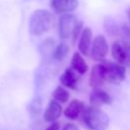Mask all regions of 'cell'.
<instances>
[{
    "label": "cell",
    "instance_id": "obj_1",
    "mask_svg": "<svg viewBox=\"0 0 130 130\" xmlns=\"http://www.w3.org/2000/svg\"><path fill=\"white\" fill-rule=\"evenodd\" d=\"M80 116L82 124L89 130H106L109 127V116L98 107L83 108Z\"/></svg>",
    "mask_w": 130,
    "mask_h": 130
},
{
    "label": "cell",
    "instance_id": "obj_2",
    "mask_svg": "<svg viewBox=\"0 0 130 130\" xmlns=\"http://www.w3.org/2000/svg\"><path fill=\"white\" fill-rule=\"evenodd\" d=\"M54 23V16L51 12L39 9L32 12L28 21L29 32L34 36H41L50 30Z\"/></svg>",
    "mask_w": 130,
    "mask_h": 130
},
{
    "label": "cell",
    "instance_id": "obj_3",
    "mask_svg": "<svg viewBox=\"0 0 130 130\" xmlns=\"http://www.w3.org/2000/svg\"><path fill=\"white\" fill-rule=\"evenodd\" d=\"M105 71H106V81H109L114 84L121 83L126 76L125 66L121 65L118 62H105Z\"/></svg>",
    "mask_w": 130,
    "mask_h": 130
},
{
    "label": "cell",
    "instance_id": "obj_4",
    "mask_svg": "<svg viewBox=\"0 0 130 130\" xmlns=\"http://www.w3.org/2000/svg\"><path fill=\"white\" fill-rule=\"evenodd\" d=\"M111 53L114 59L123 66L130 68V45L121 41L113 43Z\"/></svg>",
    "mask_w": 130,
    "mask_h": 130
},
{
    "label": "cell",
    "instance_id": "obj_5",
    "mask_svg": "<svg viewBox=\"0 0 130 130\" xmlns=\"http://www.w3.org/2000/svg\"><path fill=\"white\" fill-rule=\"evenodd\" d=\"M77 18L75 15L70 13H63L59 19V36L62 40H67L71 38L74 26L77 22Z\"/></svg>",
    "mask_w": 130,
    "mask_h": 130
},
{
    "label": "cell",
    "instance_id": "obj_6",
    "mask_svg": "<svg viewBox=\"0 0 130 130\" xmlns=\"http://www.w3.org/2000/svg\"><path fill=\"white\" fill-rule=\"evenodd\" d=\"M108 43L103 35H99L92 41L90 46V56L95 61L104 60L108 53Z\"/></svg>",
    "mask_w": 130,
    "mask_h": 130
},
{
    "label": "cell",
    "instance_id": "obj_7",
    "mask_svg": "<svg viewBox=\"0 0 130 130\" xmlns=\"http://www.w3.org/2000/svg\"><path fill=\"white\" fill-rule=\"evenodd\" d=\"M106 81V71L104 63L96 64L91 68L89 76V84L92 88L101 87Z\"/></svg>",
    "mask_w": 130,
    "mask_h": 130
},
{
    "label": "cell",
    "instance_id": "obj_8",
    "mask_svg": "<svg viewBox=\"0 0 130 130\" xmlns=\"http://www.w3.org/2000/svg\"><path fill=\"white\" fill-rule=\"evenodd\" d=\"M89 102L92 107L100 108L103 105L111 104L112 98L108 92H106L105 90H103L99 87V88H93V90L91 91L90 96H89Z\"/></svg>",
    "mask_w": 130,
    "mask_h": 130
},
{
    "label": "cell",
    "instance_id": "obj_9",
    "mask_svg": "<svg viewBox=\"0 0 130 130\" xmlns=\"http://www.w3.org/2000/svg\"><path fill=\"white\" fill-rule=\"evenodd\" d=\"M91 40H92V31L89 27H85L82 29L80 36H79V41H78V50L79 52L87 56L89 54L90 46H91Z\"/></svg>",
    "mask_w": 130,
    "mask_h": 130
},
{
    "label": "cell",
    "instance_id": "obj_10",
    "mask_svg": "<svg viewBox=\"0 0 130 130\" xmlns=\"http://www.w3.org/2000/svg\"><path fill=\"white\" fill-rule=\"evenodd\" d=\"M52 8L58 13H67L76 9L78 6L77 0H52Z\"/></svg>",
    "mask_w": 130,
    "mask_h": 130
},
{
    "label": "cell",
    "instance_id": "obj_11",
    "mask_svg": "<svg viewBox=\"0 0 130 130\" xmlns=\"http://www.w3.org/2000/svg\"><path fill=\"white\" fill-rule=\"evenodd\" d=\"M62 114V107L57 101H51L44 113V120L46 122L56 121Z\"/></svg>",
    "mask_w": 130,
    "mask_h": 130
},
{
    "label": "cell",
    "instance_id": "obj_12",
    "mask_svg": "<svg viewBox=\"0 0 130 130\" xmlns=\"http://www.w3.org/2000/svg\"><path fill=\"white\" fill-rule=\"evenodd\" d=\"M60 82L65 87H69L71 89H76L77 82H78V77H77L76 73L74 72V70L72 68H68L60 76Z\"/></svg>",
    "mask_w": 130,
    "mask_h": 130
},
{
    "label": "cell",
    "instance_id": "obj_13",
    "mask_svg": "<svg viewBox=\"0 0 130 130\" xmlns=\"http://www.w3.org/2000/svg\"><path fill=\"white\" fill-rule=\"evenodd\" d=\"M83 108H84V105L82 102L78 100H73L72 102H70L68 107L65 109L64 114L68 119L75 120L80 116V113L82 112Z\"/></svg>",
    "mask_w": 130,
    "mask_h": 130
},
{
    "label": "cell",
    "instance_id": "obj_14",
    "mask_svg": "<svg viewBox=\"0 0 130 130\" xmlns=\"http://www.w3.org/2000/svg\"><path fill=\"white\" fill-rule=\"evenodd\" d=\"M71 68L79 74H84L88 70L87 64L84 61V59L82 58L81 54H79L77 52L73 54V56L71 58Z\"/></svg>",
    "mask_w": 130,
    "mask_h": 130
},
{
    "label": "cell",
    "instance_id": "obj_15",
    "mask_svg": "<svg viewBox=\"0 0 130 130\" xmlns=\"http://www.w3.org/2000/svg\"><path fill=\"white\" fill-rule=\"evenodd\" d=\"M53 98L58 103H66L69 99V92L63 86H57L53 91Z\"/></svg>",
    "mask_w": 130,
    "mask_h": 130
},
{
    "label": "cell",
    "instance_id": "obj_16",
    "mask_svg": "<svg viewBox=\"0 0 130 130\" xmlns=\"http://www.w3.org/2000/svg\"><path fill=\"white\" fill-rule=\"evenodd\" d=\"M68 53H69V47L66 44H64V43H61V44H59L55 48L54 53H53V56H54V58L56 60L61 61V60H63V59L66 58V56L68 55Z\"/></svg>",
    "mask_w": 130,
    "mask_h": 130
},
{
    "label": "cell",
    "instance_id": "obj_17",
    "mask_svg": "<svg viewBox=\"0 0 130 130\" xmlns=\"http://www.w3.org/2000/svg\"><path fill=\"white\" fill-rule=\"evenodd\" d=\"M119 34L122 36V41L130 45V26L124 24L119 29Z\"/></svg>",
    "mask_w": 130,
    "mask_h": 130
},
{
    "label": "cell",
    "instance_id": "obj_18",
    "mask_svg": "<svg viewBox=\"0 0 130 130\" xmlns=\"http://www.w3.org/2000/svg\"><path fill=\"white\" fill-rule=\"evenodd\" d=\"M82 25H83V22L82 21H77L75 26H74V29L72 31V35H71V38H72V43L74 44L76 42V40L79 38L81 31H82Z\"/></svg>",
    "mask_w": 130,
    "mask_h": 130
},
{
    "label": "cell",
    "instance_id": "obj_19",
    "mask_svg": "<svg viewBox=\"0 0 130 130\" xmlns=\"http://www.w3.org/2000/svg\"><path fill=\"white\" fill-rule=\"evenodd\" d=\"M63 130H79V129L77 128V126H76V125L69 123V124H67V125L63 128Z\"/></svg>",
    "mask_w": 130,
    "mask_h": 130
},
{
    "label": "cell",
    "instance_id": "obj_20",
    "mask_svg": "<svg viewBox=\"0 0 130 130\" xmlns=\"http://www.w3.org/2000/svg\"><path fill=\"white\" fill-rule=\"evenodd\" d=\"M46 130H59V125L57 123H52Z\"/></svg>",
    "mask_w": 130,
    "mask_h": 130
},
{
    "label": "cell",
    "instance_id": "obj_21",
    "mask_svg": "<svg viewBox=\"0 0 130 130\" xmlns=\"http://www.w3.org/2000/svg\"><path fill=\"white\" fill-rule=\"evenodd\" d=\"M127 15H128V18H129V20H130V7L127 9Z\"/></svg>",
    "mask_w": 130,
    "mask_h": 130
}]
</instances>
